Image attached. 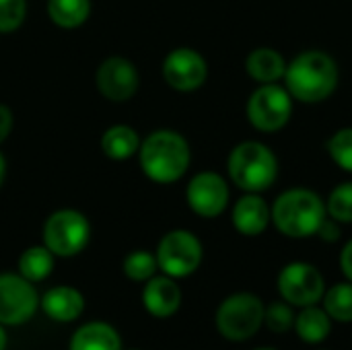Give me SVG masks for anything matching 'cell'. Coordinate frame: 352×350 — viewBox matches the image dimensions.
Instances as JSON below:
<instances>
[{
	"instance_id": "6",
	"label": "cell",
	"mask_w": 352,
	"mask_h": 350,
	"mask_svg": "<svg viewBox=\"0 0 352 350\" xmlns=\"http://www.w3.org/2000/svg\"><path fill=\"white\" fill-rule=\"evenodd\" d=\"M43 245L58 258H72L80 254L91 239V225L87 217L74 208H60L43 223Z\"/></svg>"
},
{
	"instance_id": "13",
	"label": "cell",
	"mask_w": 352,
	"mask_h": 350,
	"mask_svg": "<svg viewBox=\"0 0 352 350\" xmlns=\"http://www.w3.org/2000/svg\"><path fill=\"white\" fill-rule=\"evenodd\" d=\"M186 200L192 212L202 219H214L225 212L229 204V186L223 175L214 171H200L196 173L188 188Z\"/></svg>"
},
{
	"instance_id": "14",
	"label": "cell",
	"mask_w": 352,
	"mask_h": 350,
	"mask_svg": "<svg viewBox=\"0 0 352 350\" xmlns=\"http://www.w3.org/2000/svg\"><path fill=\"white\" fill-rule=\"evenodd\" d=\"M231 221H233V227L237 229V233H241L245 237L262 235L272 221L270 206L260 194L245 192V196H241L235 202Z\"/></svg>"
},
{
	"instance_id": "20",
	"label": "cell",
	"mask_w": 352,
	"mask_h": 350,
	"mask_svg": "<svg viewBox=\"0 0 352 350\" xmlns=\"http://www.w3.org/2000/svg\"><path fill=\"white\" fill-rule=\"evenodd\" d=\"M138 149H140L138 132L126 124L109 126L101 136V151L111 161H126L138 155Z\"/></svg>"
},
{
	"instance_id": "12",
	"label": "cell",
	"mask_w": 352,
	"mask_h": 350,
	"mask_svg": "<svg viewBox=\"0 0 352 350\" xmlns=\"http://www.w3.org/2000/svg\"><path fill=\"white\" fill-rule=\"evenodd\" d=\"M161 70L165 83L179 93H192L200 89L208 78V64L204 56L192 47L171 50L165 56Z\"/></svg>"
},
{
	"instance_id": "2",
	"label": "cell",
	"mask_w": 352,
	"mask_h": 350,
	"mask_svg": "<svg viewBox=\"0 0 352 350\" xmlns=\"http://www.w3.org/2000/svg\"><path fill=\"white\" fill-rule=\"evenodd\" d=\"M138 161L142 173L155 184H175L190 167L188 140L175 130H155L140 140Z\"/></svg>"
},
{
	"instance_id": "5",
	"label": "cell",
	"mask_w": 352,
	"mask_h": 350,
	"mask_svg": "<svg viewBox=\"0 0 352 350\" xmlns=\"http://www.w3.org/2000/svg\"><path fill=\"white\" fill-rule=\"evenodd\" d=\"M264 309L260 297L252 293H235L227 297L217 309V330L231 342H245L264 326Z\"/></svg>"
},
{
	"instance_id": "21",
	"label": "cell",
	"mask_w": 352,
	"mask_h": 350,
	"mask_svg": "<svg viewBox=\"0 0 352 350\" xmlns=\"http://www.w3.org/2000/svg\"><path fill=\"white\" fill-rule=\"evenodd\" d=\"M91 0H47V17L62 29H76L87 23Z\"/></svg>"
},
{
	"instance_id": "11",
	"label": "cell",
	"mask_w": 352,
	"mask_h": 350,
	"mask_svg": "<svg viewBox=\"0 0 352 350\" xmlns=\"http://www.w3.org/2000/svg\"><path fill=\"white\" fill-rule=\"evenodd\" d=\"M97 91L113 103H124L132 99L140 87V74L134 62L124 56L105 58L95 72Z\"/></svg>"
},
{
	"instance_id": "18",
	"label": "cell",
	"mask_w": 352,
	"mask_h": 350,
	"mask_svg": "<svg viewBox=\"0 0 352 350\" xmlns=\"http://www.w3.org/2000/svg\"><path fill=\"white\" fill-rule=\"evenodd\" d=\"M295 332L307 344H322L332 332V318L318 303L301 307L295 318Z\"/></svg>"
},
{
	"instance_id": "17",
	"label": "cell",
	"mask_w": 352,
	"mask_h": 350,
	"mask_svg": "<svg viewBox=\"0 0 352 350\" xmlns=\"http://www.w3.org/2000/svg\"><path fill=\"white\" fill-rule=\"evenodd\" d=\"M245 70L254 80L262 85H270L285 78L287 60L274 47H256L245 60Z\"/></svg>"
},
{
	"instance_id": "22",
	"label": "cell",
	"mask_w": 352,
	"mask_h": 350,
	"mask_svg": "<svg viewBox=\"0 0 352 350\" xmlns=\"http://www.w3.org/2000/svg\"><path fill=\"white\" fill-rule=\"evenodd\" d=\"M54 254L45 245L27 248L19 258V274L29 283L45 281L54 270Z\"/></svg>"
},
{
	"instance_id": "1",
	"label": "cell",
	"mask_w": 352,
	"mask_h": 350,
	"mask_svg": "<svg viewBox=\"0 0 352 350\" xmlns=\"http://www.w3.org/2000/svg\"><path fill=\"white\" fill-rule=\"evenodd\" d=\"M285 89L303 103L326 101L338 87V64L320 50H307L295 56L285 70Z\"/></svg>"
},
{
	"instance_id": "16",
	"label": "cell",
	"mask_w": 352,
	"mask_h": 350,
	"mask_svg": "<svg viewBox=\"0 0 352 350\" xmlns=\"http://www.w3.org/2000/svg\"><path fill=\"white\" fill-rule=\"evenodd\" d=\"M41 309L54 322H74L85 311V297L74 287H54L41 297Z\"/></svg>"
},
{
	"instance_id": "28",
	"label": "cell",
	"mask_w": 352,
	"mask_h": 350,
	"mask_svg": "<svg viewBox=\"0 0 352 350\" xmlns=\"http://www.w3.org/2000/svg\"><path fill=\"white\" fill-rule=\"evenodd\" d=\"M27 17L25 0H0V33L16 31Z\"/></svg>"
},
{
	"instance_id": "29",
	"label": "cell",
	"mask_w": 352,
	"mask_h": 350,
	"mask_svg": "<svg viewBox=\"0 0 352 350\" xmlns=\"http://www.w3.org/2000/svg\"><path fill=\"white\" fill-rule=\"evenodd\" d=\"M322 241H326V243H336L338 239H340V235H342V231H340V225H338V221H334L332 217H326L324 219V223L320 225V229H318V233H316Z\"/></svg>"
},
{
	"instance_id": "24",
	"label": "cell",
	"mask_w": 352,
	"mask_h": 350,
	"mask_svg": "<svg viewBox=\"0 0 352 350\" xmlns=\"http://www.w3.org/2000/svg\"><path fill=\"white\" fill-rule=\"evenodd\" d=\"M157 270H159L157 256L144 250H136L128 254L124 260V274L134 283H146L157 274Z\"/></svg>"
},
{
	"instance_id": "10",
	"label": "cell",
	"mask_w": 352,
	"mask_h": 350,
	"mask_svg": "<svg viewBox=\"0 0 352 350\" xmlns=\"http://www.w3.org/2000/svg\"><path fill=\"white\" fill-rule=\"evenodd\" d=\"M39 299L33 289V283L21 274L4 272L0 274V324L2 326H21L33 318L37 311Z\"/></svg>"
},
{
	"instance_id": "33",
	"label": "cell",
	"mask_w": 352,
	"mask_h": 350,
	"mask_svg": "<svg viewBox=\"0 0 352 350\" xmlns=\"http://www.w3.org/2000/svg\"><path fill=\"white\" fill-rule=\"evenodd\" d=\"M6 349V332H4V328H2V324H0V350Z\"/></svg>"
},
{
	"instance_id": "4",
	"label": "cell",
	"mask_w": 352,
	"mask_h": 350,
	"mask_svg": "<svg viewBox=\"0 0 352 350\" xmlns=\"http://www.w3.org/2000/svg\"><path fill=\"white\" fill-rule=\"evenodd\" d=\"M227 171L239 190L260 194L276 182L278 159L264 142L245 140L229 153Z\"/></svg>"
},
{
	"instance_id": "26",
	"label": "cell",
	"mask_w": 352,
	"mask_h": 350,
	"mask_svg": "<svg viewBox=\"0 0 352 350\" xmlns=\"http://www.w3.org/2000/svg\"><path fill=\"white\" fill-rule=\"evenodd\" d=\"M295 309L287 301H276L264 309V326L274 334H285L295 328Z\"/></svg>"
},
{
	"instance_id": "27",
	"label": "cell",
	"mask_w": 352,
	"mask_h": 350,
	"mask_svg": "<svg viewBox=\"0 0 352 350\" xmlns=\"http://www.w3.org/2000/svg\"><path fill=\"white\" fill-rule=\"evenodd\" d=\"M328 153L332 161L342 167L344 171L352 173V128H340L336 130L328 140Z\"/></svg>"
},
{
	"instance_id": "19",
	"label": "cell",
	"mask_w": 352,
	"mask_h": 350,
	"mask_svg": "<svg viewBox=\"0 0 352 350\" xmlns=\"http://www.w3.org/2000/svg\"><path fill=\"white\" fill-rule=\"evenodd\" d=\"M70 350H122V342L120 334L109 324L91 322L74 332Z\"/></svg>"
},
{
	"instance_id": "23",
	"label": "cell",
	"mask_w": 352,
	"mask_h": 350,
	"mask_svg": "<svg viewBox=\"0 0 352 350\" xmlns=\"http://www.w3.org/2000/svg\"><path fill=\"white\" fill-rule=\"evenodd\" d=\"M324 309L328 316L336 322L349 324L352 322V283H338L332 289H326L324 297Z\"/></svg>"
},
{
	"instance_id": "15",
	"label": "cell",
	"mask_w": 352,
	"mask_h": 350,
	"mask_svg": "<svg viewBox=\"0 0 352 350\" xmlns=\"http://www.w3.org/2000/svg\"><path fill=\"white\" fill-rule=\"evenodd\" d=\"M142 305L155 318H171L182 307V291L171 276H153L142 289Z\"/></svg>"
},
{
	"instance_id": "32",
	"label": "cell",
	"mask_w": 352,
	"mask_h": 350,
	"mask_svg": "<svg viewBox=\"0 0 352 350\" xmlns=\"http://www.w3.org/2000/svg\"><path fill=\"white\" fill-rule=\"evenodd\" d=\"M4 177H6V159H4V155L0 153V188H2V184H4Z\"/></svg>"
},
{
	"instance_id": "31",
	"label": "cell",
	"mask_w": 352,
	"mask_h": 350,
	"mask_svg": "<svg viewBox=\"0 0 352 350\" xmlns=\"http://www.w3.org/2000/svg\"><path fill=\"white\" fill-rule=\"evenodd\" d=\"M340 268L346 276V281L352 283V239L342 248V254H340Z\"/></svg>"
},
{
	"instance_id": "7",
	"label": "cell",
	"mask_w": 352,
	"mask_h": 350,
	"mask_svg": "<svg viewBox=\"0 0 352 350\" xmlns=\"http://www.w3.org/2000/svg\"><path fill=\"white\" fill-rule=\"evenodd\" d=\"M245 113L250 124L260 132L283 130L293 113V97L276 83L262 85L250 95Z\"/></svg>"
},
{
	"instance_id": "3",
	"label": "cell",
	"mask_w": 352,
	"mask_h": 350,
	"mask_svg": "<svg viewBox=\"0 0 352 350\" xmlns=\"http://www.w3.org/2000/svg\"><path fill=\"white\" fill-rule=\"evenodd\" d=\"M272 223L274 227L293 239H305L318 233L320 225L328 217L326 202L307 188H293L283 192L272 208Z\"/></svg>"
},
{
	"instance_id": "34",
	"label": "cell",
	"mask_w": 352,
	"mask_h": 350,
	"mask_svg": "<svg viewBox=\"0 0 352 350\" xmlns=\"http://www.w3.org/2000/svg\"><path fill=\"white\" fill-rule=\"evenodd\" d=\"M256 350H276V349H256Z\"/></svg>"
},
{
	"instance_id": "8",
	"label": "cell",
	"mask_w": 352,
	"mask_h": 350,
	"mask_svg": "<svg viewBox=\"0 0 352 350\" xmlns=\"http://www.w3.org/2000/svg\"><path fill=\"white\" fill-rule=\"evenodd\" d=\"M155 256L163 274L171 278H186L202 264V243L194 233L175 229L163 235Z\"/></svg>"
},
{
	"instance_id": "25",
	"label": "cell",
	"mask_w": 352,
	"mask_h": 350,
	"mask_svg": "<svg viewBox=\"0 0 352 350\" xmlns=\"http://www.w3.org/2000/svg\"><path fill=\"white\" fill-rule=\"evenodd\" d=\"M326 212L338 223H352V182H344L330 192Z\"/></svg>"
},
{
	"instance_id": "9",
	"label": "cell",
	"mask_w": 352,
	"mask_h": 350,
	"mask_svg": "<svg viewBox=\"0 0 352 350\" xmlns=\"http://www.w3.org/2000/svg\"><path fill=\"white\" fill-rule=\"evenodd\" d=\"M278 293L293 307L316 305L326 293V281L314 264L291 262L278 274Z\"/></svg>"
},
{
	"instance_id": "30",
	"label": "cell",
	"mask_w": 352,
	"mask_h": 350,
	"mask_svg": "<svg viewBox=\"0 0 352 350\" xmlns=\"http://www.w3.org/2000/svg\"><path fill=\"white\" fill-rule=\"evenodd\" d=\"M12 124H14V118H12V111L8 105L0 103V144L8 138V134L12 132Z\"/></svg>"
}]
</instances>
